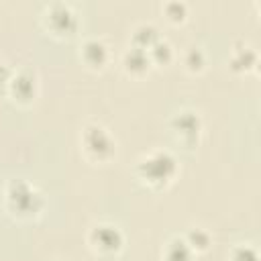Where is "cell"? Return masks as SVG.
<instances>
[{"instance_id": "obj_1", "label": "cell", "mask_w": 261, "mask_h": 261, "mask_svg": "<svg viewBox=\"0 0 261 261\" xmlns=\"http://www.w3.org/2000/svg\"><path fill=\"white\" fill-rule=\"evenodd\" d=\"M175 171V159L169 153H153L139 163V175L147 184H161Z\"/></svg>"}, {"instance_id": "obj_4", "label": "cell", "mask_w": 261, "mask_h": 261, "mask_svg": "<svg viewBox=\"0 0 261 261\" xmlns=\"http://www.w3.org/2000/svg\"><path fill=\"white\" fill-rule=\"evenodd\" d=\"M90 243L102 253H114L122 245V234L112 224H98L90 232Z\"/></svg>"}, {"instance_id": "obj_3", "label": "cell", "mask_w": 261, "mask_h": 261, "mask_svg": "<svg viewBox=\"0 0 261 261\" xmlns=\"http://www.w3.org/2000/svg\"><path fill=\"white\" fill-rule=\"evenodd\" d=\"M35 200H41V198L31 184H27V181H10L8 184V188H6L8 208H12L16 212H37L39 208H35Z\"/></svg>"}, {"instance_id": "obj_5", "label": "cell", "mask_w": 261, "mask_h": 261, "mask_svg": "<svg viewBox=\"0 0 261 261\" xmlns=\"http://www.w3.org/2000/svg\"><path fill=\"white\" fill-rule=\"evenodd\" d=\"M8 88L18 102H31L35 96V80L31 73H16L12 80H8Z\"/></svg>"}, {"instance_id": "obj_10", "label": "cell", "mask_w": 261, "mask_h": 261, "mask_svg": "<svg viewBox=\"0 0 261 261\" xmlns=\"http://www.w3.org/2000/svg\"><path fill=\"white\" fill-rule=\"evenodd\" d=\"M186 65L190 69H202L204 67V53L200 49H190L186 55Z\"/></svg>"}, {"instance_id": "obj_2", "label": "cell", "mask_w": 261, "mask_h": 261, "mask_svg": "<svg viewBox=\"0 0 261 261\" xmlns=\"http://www.w3.org/2000/svg\"><path fill=\"white\" fill-rule=\"evenodd\" d=\"M82 145H84V151L94 157V159H108L112 153H114V141L112 137L106 133V128L98 126V124H92V126H86L84 128V135H82Z\"/></svg>"}, {"instance_id": "obj_7", "label": "cell", "mask_w": 261, "mask_h": 261, "mask_svg": "<svg viewBox=\"0 0 261 261\" xmlns=\"http://www.w3.org/2000/svg\"><path fill=\"white\" fill-rule=\"evenodd\" d=\"M192 259V249L188 247L186 241H171L165 249V261H190Z\"/></svg>"}, {"instance_id": "obj_11", "label": "cell", "mask_w": 261, "mask_h": 261, "mask_svg": "<svg viewBox=\"0 0 261 261\" xmlns=\"http://www.w3.org/2000/svg\"><path fill=\"white\" fill-rule=\"evenodd\" d=\"M232 261H257V253L251 247H237L232 251Z\"/></svg>"}, {"instance_id": "obj_9", "label": "cell", "mask_w": 261, "mask_h": 261, "mask_svg": "<svg viewBox=\"0 0 261 261\" xmlns=\"http://www.w3.org/2000/svg\"><path fill=\"white\" fill-rule=\"evenodd\" d=\"M147 63H149V59H147V53L143 49H130L124 55V65L128 69H145Z\"/></svg>"}, {"instance_id": "obj_8", "label": "cell", "mask_w": 261, "mask_h": 261, "mask_svg": "<svg viewBox=\"0 0 261 261\" xmlns=\"http://www.w3.org/2000/svg\"><path fill=\"white\" fill-rule=\"evenodd\" d=\"M186 243H188V247H190L192 251H206V249H208V243H210V237H208L206 230L194 228V230H190Z\"/></svg>"}, {"instance_id": "obj_12", "label": "cell", "mask_w": 261, "mask_h": 261, "mask_svg": "<svg viewBox=\"0 0 261 261\" xmlns=\"http://www.w3.org/2000/svg\"><path fill=\"white\" fill-rule=\"evenodd\" d=\"M2 82H8V75H6V69H4V65L0 63V84Z\"/></svg>"}, {"instance_id": "obj_6", "label": "cell", "mask_w": 261, "mask_h": 261, "mask_svg": "<svg viewBox=\"0 0 261 261\" xmlns=\"http://www.w3.org/2000/svg\"><path fill=\"white\" fill-rule=\"evenodd\" d=\"M84 59L90 65H102L106 61V47L100 41H96V39L86 41V45H84Z\"/></svg>"}]
</instances>
